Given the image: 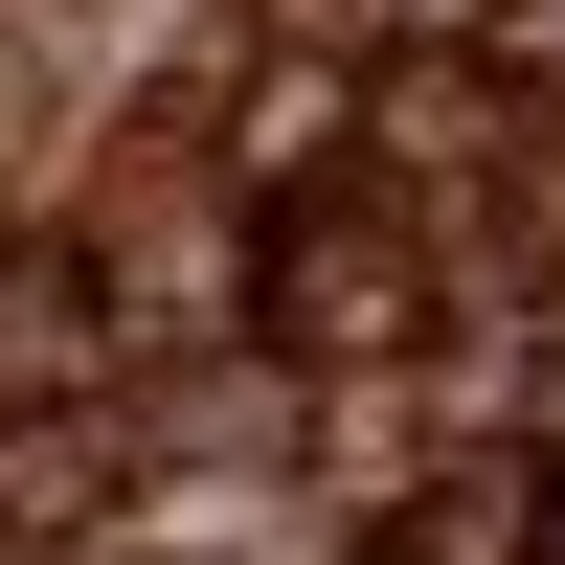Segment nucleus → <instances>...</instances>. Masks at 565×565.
<instances>
[{
    "label": "nucleus",
    "mask_w": 565,
    "mask_h": 565,
    "mask_svg": "<svg viewBox=\"0 0 565 565\" xmlns=\"http://www.w3.org/2000/svg\"><path fill=\"white\" fill-rule=\"evenodd\" d=\"M385 565H543V476L521 452H452V476L385 521Z\"/></svg>",
    "instance_id": "nucleus-2"
},
{
    "label": "nucleus",
    "mask_w": 565,
    "mask_h": 565,
    "mask_svg": "<svg viewBox=\"0 0 565 565\" xmlns=\"http://www.w3.org/2000/svg\"><path fill=\"white\" fill-rule=\"evenodd\" d=\"M271 317H295L317 362H340V340H407V249H385L362 204H317L295 249H271Z\"/></svg>",
    "instance_id": "nucleus-1"
}]
</instances>
